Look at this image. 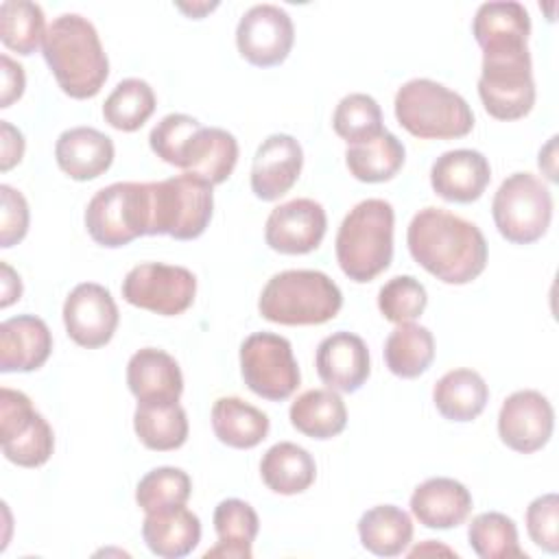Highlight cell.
I'll return each mask as SVG.
<instances>
[{
    "instance_id": "obj_25",
    "label": "cell",
    "mask_w": 559,
    "mask_h": 559,
    "mask_svg": "<svg viewBox=\"0 0 559 559\" xmlns=\"http://www.w3.org/2000/svg\"><path fill=\"white\" fill-rule=\"evenodd\" d=\"M127 384L138 402H179L183 376L168 352L142 347L127 362Z\"/></svg>"
},
{
    "instance_id": "obj_27",
    "label": "cell",
    "mask_w": 559,
    "mask_h": 559,
    "mask_svg": "<svg viewBox=\"0 0 559 559\" xmlns=\"http://www.w3.org/2000/svg\"><path fill=\"white\" fill-rule=\"evenodd\" d=\"M260 476L271 491L295 496L314 483L317 463L306 448L293 441H280L264 452L260 461Z\"/></svg>"
},
{
    "instance_id": "obj_18",
    "label": "cell",
    "mask_w": 559,
    "mask_h": 559,
    "mask_svg": "<svg viewBox=\"0 0 559 559\" xmlns=\"http://www.w3.org/2000/svg\"><path fill=\"white\" fill-rule=\"evenodd\" d=\"M314 367L328 389L354 393L369 378V349L358 334L341 330L319 343Z\"/></svg>"
},
{
    "instance_id": "obj_43",
    "label": "cell",
    "mask_w": 559,
    "mask_h": 559,
    "mask_svg": "<svg viewBox=\"0 0 559 559\" xmlns=\"http://www.w3.org/2000/svg\"><path fill=\"white\" fill-rule=\"evenodd\" d=\"M526 531L535 546L555 555L559 552V496L544 493L526 507Z\"/></svg>"
},
{
    "instance_id": "obj_3",
    "label": "cell",
    "mask_w": 559,
    "mask_h": 559,
    "mask_svg": "<svg viewBox=\"0 0 559 559\" xmlns=\"http://www.w3.org/2000/svg\"><path fill=\"white\" fill-rule=\"evenodd\" d=\"M393 225L395 212L384 199H365L347 212L336 234V260L352 282H371L389 269Z\"/></svg>"
},
{
    "instance_id": "obj_19",
    "label": "cell",
    "mask_w": 559,
    "mask_h": 559,
    "mask_svg": "<svg viewBox=\"0 0 559 559\" xmlns=\"http://www.w3.org/2000/svg\"><path fill=\"white\" fill-rule=\"evenodd\" d=\"M491 179L489 159L474 148L441 153L430 168L432 190L452 203H472L483 197Z\"/></svg>"
},
{
    "instance_id": "obj_15",
    "label": "cell",
    "mask_w": 559,
    "mask_h": 559,
    "mask_svg": "<svg viewBox=\"0 0 559 559\" xmlns=\"http://www.w3.org/2000/svg\"><path fill=\"white\" fill-rule=\"evenodd\" d=\"M555 411L546 395L535 389L511 393L498 413V435L502 443L520 454L542 450L552 437Z\"/></svg>"
},
{
    "instance_id": "obj_6",
    "label": "cell",
    "mask_w": 559,
    "mask_h": 559,
    "mask_svg": "<svg viewBox=\"0 0 559 559\" xmlns=\"http://www.w3.org/2000/svg\"><path fill=\"white\" fill-rule=\"evenodd\" d=\"M212 183L194 175H175L162 181H148L151 225L148 236H170L175 240H194L210 225L214 210Z\"/></svg>"
},
{
    "instance_id": "obj_35",
    "label": "cell",
    "mask_w": 559,
    "mask_h": 559,
    "mask_svg": "<svg viewBox=\"0 0 559 559\" xmlns=\"http://www.w3.org/2000/svg\"><path fill=\"white\" fill-rule=\"evenodd\" d=\"M435 360V336L419 323H397L384 341V362L397 378H417Z\"/></svg>"
},
{
    "instance_id": "obj_34",
    "label": "cell",
    "mask_w": 559,
    "mask_h": 559,
    "mask_svg": "<svg viewBox=\"0 0 559 559\" xmlns=\"http://www.w3.org/2000/svg\"><path fill=\"white\" fill-rule=\"evenodd\" d=\"M404 144L386 129L371 140L349 144L345 151V164L349 173L365 183H380L393 179L404 166Z\"/></svg>"
},
{
    "instance_id": "obj_8",
    "label": "cell",
    "mask_w": 559,
    "mask_h": 559,
    "mask_svg": "<svg viewBox=\"0 0 559 559\" xmlns=\"http://www.w3.org/2000/svg\"><path fill=\"white\" fill-rule=\"evenodd\" d=\"M491 214L504 240L513 245H531L550 227L552 194L533 173H513L496 190Z\"/></svg>"
},
{
    "instance_id": "obj_30",
    "label": "cell",
    "mask_w": 559,
    "mask_h": 559,
    "mask_svg": "<svg viewBox=\"0 0 559 559\" xmlns=\"http://www.w3.org/2000/svg\"><path fill=\"white\" fill-rule=\"evenodd\" d=\"M293 428L310 439H332L347 426V408L334 389H310L297 395L288 411Z\"/></svg>"
},
{
    "instance_id": "obj_31",
    "label": "cell",
    "mask_w": 559,
    "mask_h": 559,
    "mask_svg": "<svg viewBox=\"0 0 559 559\" xmlns=\"http://www.w3.org/2000/svg\"><path fill=\"white\" fill-rule=\"evenodd\" d=\"M269 417L242 397H218L212 406V428L221 443L249 450L255 448L269 435Z\"/></svg>"
},
{
    "instance_id": "obj_13",
    "label": "cell",
    "mask_w": 559,
    "mask_h": 559,
    "mask_svg": "<svg viewBox=\"0 0 559 559\" xmlns=\"http://www.w3.org/2000/svg\"><path fill=\"white\" fill-rule=\"evenodd\" d=\"M295 41L290 15L277 4H253L236 26L238 52L258 68L280 66Z\"/></svg>"
},
{
    "instance_id": "obj_12",
    "label": "cell",
    "mask_w": 559,
    "mask_h": 559,
    "mask_svg": "<svg viewBox=\"0 0 559 559\" xmlns=\"http://www.w3.org/2000/svg\"><path fill=\"white\" fill-rule=\"evenodd\" d=\"M197 295V277L186 266L164 262H142L122 280V297L127 304L175 317L186 312Z\"/></svg>"
},
{
    "instance_id": "obj_40",
    "label": "cell",
    "mask_w": 559,
    "mask_h": 559,
    "mask_svg": "<svg viewBox=\"0 0 559 559\" xmlns=\"http://www.w3.org/2000/svg\"><path fill=\"white\" fill-rule=\"evenodd\" d=\"M192 493L190 476L179 467H155L146 472L135 487V502L144 513L186 504Z\"/></svg>"
},
{
    "instance_id": "obj_1",
    "label": "cell",
    "mask_w": 559,
    "mask_h": 559,
    "mask_svg": "<svg viewBox=\"0 0 559 559\" xmlns=\"http://www.w3.org/2000/svg\"><path fill=\"white\" fill-rule=\"evenodd\" d=\"M406 245L413 260L445 284H469L487 266L483 231L443 207L419 210L408 223Z\"/></svg>"
},
{
    "instance_id": "obj_5",
    "label": "cell",
    "mask_w": 559,
    "mask_h": 559,
    "mask_svg": "<svg viewBox=\"0 0 559 559\" xmlns=\"http://www.w3.org/2000/svg\"><path fill=\"white\" fill-rule=\"evenodd\" d=\"M395 118L415 138L452 140L474 129L467 100L432 79H411L395 94Z\"/></svg>"
},
{
    "instance_id": "obj_16",
    "label": "cell",
    "mask_w": 559,
    "mask_h": 559,
    "mask_svg": "<svg viewBox=\"0 0 559 559\" xmlns=\"http://www.w3.org/2000/svg\"><path fill=\"white\" fill-rule=\"evenodd\" d=\"M328 227L325 210L314 199H293L271 210L264 225L266 245L286 255L314 251Z\"/></svg>"
},
{
    "instance_id": "obj_36",
    "label": "cell",
    "mask_w": 559,
    "mask_h": 559,
    "mask_svg": "<svg viewBox=\"0 0 559 559\" xmlns=\"http://www.w3.org/2000/svg\"><path fill=\"white\" fill-rule=\"evenodd\" d=\"M155 92L144 79H122L103 103V118L118 131H138L155 111Z\"/></svg>"
},
{
    "instance_id": "obj_38",
    "label": "cell",
    "mask_w": 559,
    "mask_h": 559,
    "mask_svg": "<svg viewBox=\"0 0 559 559\" xmlns=\"http://www.w3.org/2000/svg\"><path fill=\"white\" fill-rule=\"evenodd\" d=\"M469 546L480 559H511L524 557L526 552L518 542V526L511 518L500 511L478 513L467 528Z\"/></svg>"
},
{
    "instance_id": "obj_17",
    "label": "cell",
    "mask_w": 559,
    "mask_h": 559,
    "mask_svg": "<svg viewBox=\"0 0 559 559\" xmlns=\"http://www.w3.org/2000/svg\"><path fill=\"white\" fill-rule=\"evenodd\" d=\"M301 144L288 133H273L258 146L251 164V190L262 201H275L299 179Z\"/></svg>"
},
{
    "instance_id": "obj_22",
    "label": "cell",
    "mask_w": 559,
    "mask_h": 559,
    "mask_svg": "<svg viewBox=\"0 0 559 559\" xmlns=\"http://www.w3.org/2000/svg\"><path fill=\"white\" fill-rule=\"evenodd\" d=\"M411 511L426 528H454L467 520L472 511V493L454 478L435 476L415 487Z\"/></svg>"
},
{
    "instance_id": "obj_42",
    "label": "cell",
    "mask_w": 559,
    "mask_h": 559,
    "mask_svg": "<svg viewBox=\"0 0 559 559\" xmlns=\"http://www.w3.org/2000/svg\"><path fill=\"white\" fill-rule=\"evenodd\" d=\"M201 127V122L188 114H168L164 116L148 135L151 151L166 164L177 166L179 155L190 140V135Z\"/></svg>"
},
{
    "instance_id": "obj_33",
    "label": "cell",
    "mask_w": 559,
    "mask_h": 559,
    "mask_svg": "<svg viewBox=\"0 0 559 559\" xmlns=\"http://www.w3.org/2000/svg\"><path fill=\"white\" fill-rule=\"evenodd\" d=\"M358 537L369 552L378 557H397L413 539V520L395 504H378L360 515Z\"/></svg>"
},
{
    "instance_id": "obj_20",
    "label": "cell",
    "mask_w": 559,
    "mask_h": 559,
    "mask_svg": "<svg viewBox=\"0 0 559 559\" xmlns=\"http://www.w3.org/2000/svg\"><path fill=\"white\" fill-rule=\"evenodd\" d=\"M472 35L483 52L528 50V11L515 0L483 2L472 20Z\"/></svg>"
},
{
    "instance_id": "obj_29",
    "label": "cell",
    "mask_w": 559,
    "mask_h": 559,
    "mask_svg": "<svg viewBox=\"0 0 559 559\" xmlns=\"http://www.w3.org/2000/svg\"><path fill=\"white\" fill-rule=\"evenodd\" d=\"M487 400V382L478 371L465 367L443 373L432 389V402L437 411L450 421L476 419L485 411Z\"/></svg>"
},
{
    "instance_id": "obj_23",
    "label": "cell",
    "mask_w": 559,
    "mask_h": 559,
    "mask_svg": "<svg viewBox=\"0 0 559 559\" xmlns=\"http://www.w3.org/2000/svg\"><path fill=\"white\" fill-rule=\"evenodd\" d=\"M238 142L236 138L218 127H199L186 142L177 168L188 175L201 177L207 183H223L236 168Z\"/></svg>"
},
{
    "instance_id": "obj_7",
    "label": "cell",
    "mask_w": 559,
    "mask_h": 559,
    "mask_svg": "<svg viewBox=\"0 0 559 559\" xmlns=\"http://www.w3.org/2000/svg\"><path fill=\"white\" fill-rule=\"evenodd\" d=\"M151 190L148 181H116L100 188L85 207V227L100 247H124L148 236Z\"/></svg>"
},
{
    "instance_id": "obj_48",
    "label": "cell",
    "mask_w": 559,
    "mask_h": 559,
    "mask_svg": "<svg viewBox=\"0 0 559 559\" xmlns=\"http://www.w3.org/2000/svg\"><path fill=\"white\" fill-rule=\"evenodd\" d=\"M555 146H557V135H552L550 140H548V144L539 151V159H537V164H539V168L546 173V177L550 179V181H557V168H555Z\"/></svg>"
},
{
    "instance_id": "obj_10",
    "label": "cell",
    "mask_w": 559,
    "mask_h": 559,
    "mask_svg": "<svg viewBox=\"0 0 559 559\" xmlns=\"http://www.w3.org/2000/svg\"><path fill=\"white\" fill-rule=\"evenodd\" d=\"M240 373L255 395L271 402L290 397L301 380L290 341L273 332H255L242 341Z\"/></svg>"
},
{
    "instance_id": "obj_4",
    "label": "cell",
    "mask_w": 559,
    "mask_h": 559,
    "mask_svg": "<svg viewBox=\"0 0 559 559\" xmlns=\"http://www.w3.org/2000/svg\"><path fill=\"white\" fill-rule=\"evenodd\" d=\"M343 293L323 271L288 269L275 273L260 293L258 310L280 325H321L338 314Z\"/></svg>"
},
{
    "instance_id": "obj_41",
    "label": "cell",
    "mask_w": 559,
    "mask_h": 559,
    "mask_svg": "<svg viewBox=\"0 0 559 559\" xmlns=\"http://www.w3.org/2000/svg\"><path fill=\"white\" fill-rule=\"evenodd\" d=\"M426 304L428 293L413 275H395L378 293V308L382 317L395 325L415 321L426 310Z\"/></svg>"
},
{
    "instance_id": "obj_2",
    "label": "cell",
    "mask_w": 559,
    "mask_h": 559,
    "mask_svg": "<svg viewBox=\"0 0 559 559\" xmlns=\"http://www.w3.org/2000/svg\"><path fill=\"white\" fill-rule=\"evenodd\" d=\"M44 59L63 94L92 98L109 76V59L94 24L79 13L57 15L44 35Z\"/></svg>"
},
{
    "instance_id": "obj_26",
    "label": "cell",
    "mask_w": 559,
    "mask_h": 559,
    "mask_svg": "<svg viewBox=\"0 0 559 559\" xmlns=\"http://www.w3.org/2000/svg\"><path fill=\"white\" fill-rule=\"evenodd\" d=\"M142 539L148 550L162 559H179L190 555L201 542V522L183 504L146 513L142 522Z\"/></svg>"
},
{
    "instance_id": "obj_14",
    "label": "cell",
    "mask_w": 559,
    "mask_h": 559,
    "mask_svg": "<svg viewBox=\"0 0 559 559\" xmlns=\"http://www.w3.org/2000/svg\"><path fill=\"white\" fill-rule=\"evenodd\" d=\"M120 314L111 293L96 282L76 284L63 301V325L68 336L87 349L111 341Z\"/></svg>"
},
{
    "instance_id": "obj_46",
    "label": "cell",
    "mask_w": 559,
    "mask_h": 559,
    "mask_svg": "<svg viewBox=\"0 0 559 559\" xmlns=\"http://www.w3.org/2000/svg\"><path fill=\"white\" fill-rule=\"evenodd\" d=\"M24 135L9 120H0V170L7 173L22 162Z\"/></svg>"
},
{
    "instance_id": "obj_11",
    "label": "cell",
    "mask_w": 559,
    "mask_h": 559,
    "mask_svg": "<svg viewBox=\"0 0 559 559\" xmlns=\"http://www.w3.org/2000/svg\"><path fill=\"white\" fill-rule=\"evenodd\" d=\"M0 441L2 454L20 467H39L55 450L50 424L26 393L9 386L0 389Z\"/></svg>"
},
{
    "instance_id": "obj_24",
    "label": "cell",
    "mask_w": 559,
    "mask_h": 559,
    "mask_svg": "<svg viewBox=\"0 0 559 559\" xmlns=\"http://www.w3.org/2000/svg\"><path fill=\"white\" fill-rule=\"evenodd\" d=\"M55 159L70 179L90 181L109 170L114 142L94 127H72L57 138Z\"/></svg>"
},
{
    "instance_id": "obj_37",
    "label": "cell",
    "mask_w": 559,
    "mask_h": 559,
    "mask_svg": "<svg viewBox=\"0 0 559 559\" xmlns=\"http://www.w3.org/2000/svg\"><path fill=\"white\" fill-rule=\"evenodd\" d=\"M44 11L37 2L4 0L0 4V39L17 55H33L46 35Z\"/></svg>"
},
{
    "instance_id": "obj_32",
    "label": "cell",
    "mask_w": 559,
    "mask_h": 559,
    "mask_svg": "<svg viewBox=\"0 0 559 559\" xmlns=\"http://www.w3.org/2000/svg\"><path fill=\"white\" fill-rule=\"evenodd\" d=\"M133 428L148 450L168 452L186 443L188 415L179 402H138Z\"/></svg>"
},
{
    "instance_id": "obj_44",
    "label": "cell",
    "mask_w": 559,
    "mask_h": 559,
    "mask_svg": "<svg viewBox=\"0 0 559 559\" xmlns=\"http://www.w3.org/2000/svg\"><path fill=\"white\" fill-rule=\"evenodd\" d=\"M2 212H0V247L9 249L17 245L28 231V203L24 194L7 183L0 186Z\"/></svg>"
},
{
    "instance_id": "obj_9",
    "label": "cell",
    "mask_w": 559,
    "mask_h": 559,
    "mask_svg": "<svg viewBox=\"0 0 559 559\" xmlns=\"http://www.w3.org/2000/svg\"><path fill=\"white\" fill-rule=\"evenodd\" d=\"M478 96L496 120H520L531 114L535 105L531 52H483Z\"/></svg>"
},
{
    "instance_id": "obj_45",
    "label": "cell",
    "mask_w": 559,
    "mask_h": 559,
    "mask_svg": "<svg viewBox=\"0 0 559 559\" xmlns=\"http://www.w3.org/2000/svg\"><path fill=\"white\" fill-rule=\"evenodd\" d=\"M0 72H2L0 107L7 109L24 94L26 76H24V68L17 61H13L9 55H0Z\"/></svg>"
},
{
    "instance_id": "obj_49",
    "label": "cell",
    "mask_w": 559,
    "mask_h": 559,
    "mask_svg": "<svg viewBox=\"0 0 559 559\" xmlns=\"http://www.w3.org/2000/svg\"><path fill=\"white\" fill-rule=\"evenodd\" d=\"M216 7H218V2H192V4H188V2H177V9H181L188 17H194V20L203 17L207 11H212V9H216Z\"/></svg>"
},
{
    "instance_id": "obj_39",
    "label": "cell",
    "mask_w": 559,
    "mask_h": 559,
    "mask_svg": "<svg viewBox=\"0 0 559 559\" xmlns=\"http://www.w3.org/2000/svg\"><path fill=\"white\" fill-rule=\"evenodd\" d=\"M332 127L338 138H343L347 144H358L365 140H371L384 131L382 127V109L378 100L369 94L354 92L338 100Z\"/></svg>"
},
{
    "instance_id": "obj_28",
    "label": "cell",
    "mask_w": 559,
    "mask_h": 559,
    "mask_svg": "<svg viewBox=\"0 0 559 559\" xmlns=\"http://www.w3.org/2000/svg\"><path fill=\"white\" fill-rule=\"evenodd\" d=\"M214 531L218 542L203 555L205 559H251V544L260 531V520L249 502L227 498L214 509Z\"/></svg>"
},
{
    "instance_id": "obj_21",
    "label": "cell",
    "mask_w": 559,
    "mask_h": 559,
    "mask_svg": "<svg viewBox=\"0 0 559 559\" xmlns=\"http://www.w3.org/2000/svg\"><path fill=\"white\" fill-rule=\"evenodd\" d=\"M52 352V334L44 319L17 314L0 323V371H35Z\"/></svg>"
},
{
    "instance_id": "obj_47",
    "label": "cell",
    "mask_w": 559,
    "mask_h": 559,
    "mask_svg": "<svg viewBox=\"0 0 559 559\" xmlns=\"http://www.w3.org/2000/svg\"><path fill=\"white\" fill-rule=\"evenodd\" d=\"M0 271H2V299H0V306L2 308H9L13 301L20 299L22 295V282H20V275L7 264V262H0Z\"/></svg>"
}]
</instances>
